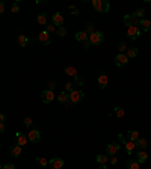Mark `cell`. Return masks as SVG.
<instances>
[{
    "instance_id": "6da1fadb",
    "label": "cell",
    "mask_w": 151,
    "mask_h": 169,
    "mask_svg": "<svg viewBox=\"0 0 151 169\" xmlns=\"http://www.w3.org/2000/svg\"><path fill=\"white\" fill-rule=\"evenodd\" d=\"M92 6L97 12H101V14H106L110 9V3L107 0H92Z\"/></svg>"
},
{
    "instance_id": "7a4b0ae2",
    "label": "cell",
    "mask_w": 151,
    "mask_h": 169,
    "mask_svg": "<svg viewBox=\"0 0 151 169\" xmlns=\"http://www.w3.org/2000/svg\"><path fill=\"white\" fill-rule=\"evenodd\" d=\"M88 41H89V44H91V45H100L103 41H104V35H103V32H98V30H95L94 33L89 35Z\"/></svg>"
},
{
    "instance_id": "3957f363",
    "label": "cell",
    "mask_w": 151,
    "mask_h": 169,
    "mask_svg": "<svg viewBox=\"0 0 151 169\" xmlns=\"http://www.w3.org/2000/svg\"><path fill=\"white\" fill-rule=\"evenodd\" d=\"M83 98H85V92H83L82 89H79V91L74 89L70 94V101L73 103V104H77V103H80Z\"/></svg>"
},
{
    "instance_id": "277c9868",
    "label": "cell",
    "mask_w": 151,
    "mask_h": 169,
    "mask_svg": "<svg viewBox=\"0 0 151 169\" xmlns=\"http://www.w3.org/2000/svg\"><path fill=\"white\" fill-rule=\"evenodd\" d=\"M128 60H130V59L127 57L126 53H119V55L115 57V64H116V67H118V68L126 67V65L128 64Z\"/></svg>"
},
{
    "instance_id": "5b68a950",
    "label": "cell",
    "mask_w": 151,
    "mask_h": 169,
    "mask_svg": "<svg viewBox=\"0 0 151 169\" xmlns=\"http://www.w3.org/2000/svg\"><path fill=\"white\" fill-rule=\"evenodd\" d=\"M27 139H29V142H32V144H38L39 140H41V133H39V130H30L29 133H27Z\"/></svg>"
},
{
    "instance_id": "8992f818",
    "label": "cell",
    "mask_w": 151,
    "mask_h": 169,
    "mask_svg": "<svg viewBox=\"0 0 151 169\" xmlns=\"http://www.w3.org/2000/svg\"><path fill=\"white\" fill-rule=\"evenodd\" d=\"M127 36L130 39H138L140 36V30L139 27H136V26H128L127 27Z\"/></svg>"
},
{
    "instance_id": "52a82bcc",
    "label": "cell",
    "mask_w": 151,
    "mask_h": 169,
    "mask_svg": "<svg viewBox=\"0 0 151 169\" xmlns=\"http://www.w3.org/2000/svg\"><path fill=\"white\" fill-rule=\"evenodd\" d=\"M48 166L51 169H62L64 168V158L53 157L51 160H48Z\"/></svg>"
},
{
    "instance_id": "ba28073f",
    "label": "cell",
    "mask_w": 151,
    "mask_h": 169,
    "mask_svg": "<svg viewBox=\"0 0 151 169\" xmlns=\"http://www.w3.org/2000/svg\"><path fill=\"white\" fill-rule=\"evenodd\" d=\"M41 100H42V103H46V104H50V103L55 100V94H53V91H50V89L42 91V94H41Z\"/></svg>"
},
{
    "instance_id": "9c48e42d",
    "label": "cell",
    "mask_w": 151,
    "mask_h": 169,
    "mask_svg": "<svg viewBox=\"0 0 151 169\" xmlns=\"http://www.w3.org/2000/svg\"><path fill=\"white\" fill-rule=\"evenodd\" d=\"M98 86H100V89H106L107 88V85H109V76L106 74V73H101L100 76H98Z\"/></svg>"
},
{
    "instance_id": "30bf717a",
    "label": "cell",
    "mask_w": 151,
    "mask_h": 169,
    "mask_svg": "<svg viewBox=\"0 0 151 169\" xmlns=\"http://www.w3.org/2000/svg\"><path fill=\"white\" fill-rule=\"evenodd\" d=\"M118 151H119V144L118 142H112L106 148V154H109V156H116Z\"/></svg>"
},
{
    "instance_id": "8fae6325",
    "label": "cell",
    "mask_w": 151,
    "mask_h": 169,
    "mask_svg": "<svg viewBox=\"0 0 151 169\" xmlns=\"http://www.w3.org/2000/svg\"><path fill=\"white\" fill-rule=\"evenodd\" d=\"M51 23H53L56 27H62V26H64V17H62V14H60V12H55V14L51 15Z\"/></svg>"
},
{
    "instance_id": "7c38bea8",
    "label": "cell",
    "mask_w": 151,
    "mask_h": 169,
    "mask_svg": "<svg viewBox=\"0 0 151 169\" xmlns=\"http://www.w3.org/2000/svg\"><path fill=\"white\" fill-rule=\"evenodd\" d=\"M38 41H39V42H42L44 45H50V44H51L50 33H47L46 30H44V32H41V33H39V36H38Z\"/></svg>"
},
{
    "instance_id": "4fadbf2b",
    "label": "cell",
    "mask_w": 151,
    "mask_h": 169,
    "mask_svg": "<svg viewBox=\"0 0 151 169\" xmlns=\"http://www.w3.org/2000/svg\"><path fill=\"white\" fill-rule=\"evenodd\" d=\"M135 144H136V148H139L140 151H145V149L148 148V140H147L145 137H139Z\"/></svg>"
},
{
    "instance_id": "5bb4252c",
    "label": "cell",
    "mask_w": 151,
    "mask_h": 169,
    "mask_svg": "<svg viewBox=\"0 0 151 169\" xmlns=\"http://www.w3.org/2000/svg\"><path fill=\"white\" fill-rule=\"evenodd\" d=\"M27 140H29V139H27V136L24 135V133H21V131H18V133H17V142H15L17 145L23 147V145L27 144Z\"/></svg>"
},
{
    "instance_id": "9a60e30c",
    "label": "cell",
    "mask_w": 151,
    "mask_h": 169,
    "mask_svg": "<svg viewBox=\"0 0 151 169\" xmlns=\"http://www.w3.org/2000/svg\"><path fill=\"white\" fill-rule=\"evenodd\" d=\"M58 100H59L60 104H68V103H70V94H67V92H64V91H62V92L59 94Z\"/></svg>"
},
{
    "instance_id": "2e32d148",
    "label": "cell",
    "mask_w": 151,
    "mask_h": 169,
    "mask_svg": "<svg viewBox=\"0 0 151 169\" xmlns=\"http://www.w3.org/2000/svg\"><path fill=\"white\" fill-rule=\"evenodd\" d=\"M139 26L144 32H148V30L151 29V21L150 20H147V18H142V20L139 21Z\"/></svg>"
},
{
    "instance_id": "e0dca14e",
    "label": "cell",
    "mask_w": 151,
    "mask_h": 169,
    "mask_svg": "<svg viewBox=\"0 0 151 169\" xmlns=\"http://www.w3.org/2000/svg\"><path fill=\"white\" fill-rule=\"evenodd\" d=\"M147 160H148V154H147L145 151H139V153L136 154V162H138L139 165L140 163H145Z\"/></svg>"
},
{
    "instance_id": "ac0fdd59",
    "label": "cell",
    "mask_w": 151,
    "mask_h": 169,
    "mask_svg": "<svg viewBox=\"0 0 151 169\" xmlns=\"http://www.w3.org/2000/svg\"><path fill=\"white\" fill-rule=\"evenodd\" d=\"M64 73H67L68 76H71V77H76V76H79L77 74V69H76V67H73V65H67V67L64 68Z\"/></svg>"
},
{
    "instance_id": "d6986e66",
    "label": "cell",
    "mask_w": 151,
    "mask_h": 169,
    "mask_svg": "<svg viewBox=\"0 0 151 169\" xmlns=\"http://www.w3.org/2000/svg\"><path fill=\"white\" fill-rule=\"evenodd\" d=\"M9 153H11V156H12V157H18V156L21 154V147L15 144V145H12V147H11V149H9Z\"/></svg>"
},
{
    "instance_id": "ffe728a7",
    "label": "cell",
    "mask_w": 151,
    "mask_h": 169,
    "mask_svg": "<svg viewBox=\"0 0 151 169\" xmlns=\"http://www.w3.org/2000/svg\"><path fill=\"white\" fill-rule=\"evenodd\" d=\"M47 20H48V18H47V14H44V12L36 15V21H38V24H41V26H47V24H48Z\"/></svg>"
},
{
    "instance_id": "44dd1931",
    "label": "cell",
    "mask_w": 151,
    "mask_h": 169,
    "mask_svg": "<svg viewBox=\"0 0 151 169\" xmlns=\"http://www.w3.org/2000/svg\"><path fill=\"white\" fill-rule=\"evenodd\" d=\"M17 44L20 45V47H27V44H29V38H27L26 35H20V36L17 38Z\"/></svg>"
},
{
    "instance_id": "7402d4cb",
    "label": "cell",
    "mask_w": 151,
    "mask_h": 169,
    "mask_svg": "<svg viewBox=\"0 0 151 169\" xmlns=\"http://www.w3.org/2000/svg\"><path fill=\"white\" fill-rule=\"evenodd\" d=\"M88 38H89V35L85 33L83 30H80V32H77V33H76V39H77L79 42H86V41H88Z\"/></svg>"
},
{
    "instance_id": "603a6c76",
    "label": "cell",
    "mask_w": 151,
    "mask_h": 169,
    "mask_svg": "<svg viewBox=\"0 0 151 169\" xmlns=\"http://www.w3.org/2000/svg\"><path fill=\"white\" fill-rule=\"evenodd\" d=\"M109 157H110L109 154H98L97 156V163L98 165H106L109 162Z\"/></svg>"
},
{
    "instance_id": "cb8c5ba5",
    "label": "cell",
    "mask_w": 151,
    "mask_h": 169,
    "mask_svg": "<svg viewBox=\"0 0 151 169\" xmlns=\"http://www.w3.org/2000/svg\"><path fill=\"white\" fill-rule=\"evenodd\" d=\"M124 147H126L127 154H131V153L135 151V148H136V144H135V142H131V140H127V142L124 144Z\"/></svg>"
},
{
    "instance_id": "d4e9b609",
    "label": "cell",
    "mask_w": 151,
    "mask_h": 169,
    "mask_svg": "<svg viewBox=\"0 0 151 169\" xmlns=\"http://www.w3.org/2000/svg\"><path fill=\"white\" fill-rule=\"evenodd\" d=\"M126 55H127L128 59H133V57H136V56H138V48H136V47H130V48H127Z\"/></svg>"
},
{
    "instance_id": "484cf974",
    "label": "cell",
    "mask_w": 151,
    "mask_h": 169,
    "mask_svg": "<svg viewBox=\"0 0 151 169\" xmlns=\"http://www.w3.org/2000/svg\"><path fill=\"white\" fill-rule=\"evenodd\" d=\"M127 137L131 140V142H136V140L139 139V131H136V130H130V131H128V135H127Z\"/></svg>"
},
{
    "instance_id": "4316f807",
    "label": "cell",
    "mask_w": 151,
    "mask_h": 169,
    "mask_svg": "<svg viewBox=\"0 0 151 169\" xmlns=\"http://www.w3.org/2000/svg\"><path fill=\"white\" fill-rule=\"evenodd\" d=\"M131 15H133L135 18H139V20H142V18H144V15H145V9H144V8H139V9H136V11L133 12Z\"/></svg>"
},
{
    "instance_id": "83f0119b",
    "label": "cell",
    "mask_w": 151,
    "mask_h": 169,
    "mask_svg": "<svg viewBox=\"0 0 151 169\" xmlns=\"http://www.w3.org/2000/svg\"><path fill=\"white\" fill-rule=\"evenodd\" d=\"M85 33H88V35H91V33H94L95 30H94V23L92 21H89V23H86L85 24V30H83Z\"/></svg>"
},
{
    "instance_id": "f1b7e54d",
    "label": "cell",
    "mask_w": 151,
    "mask_h": 169,
    "mask_svg": "<svg viewBox=\"0 0 151 169\" xmlns=\"http://www.w3.org/2000/svg\"><path fill=\"white\" fill-rule=\"evenodd\" d=\"M36 163L41 166V168H47L48 166V160L46 157H36Z\"/></svg>"
},
{
    "instance_id": "f546056e",
    "label": "cell",
    "mask_w": 151,
    "mask_h": 169,
    "mask_svg": "<svg viewBox=\"0 0 151 169\" xmlns=\"http://www.w3.org/2000/svg\"><path fill=\"white\" fill-rule=\"evenodd\" d=\"M126 169H139V163L136 160H128Z\"/></svg>"
},
{
    "instance_id": "4dcf8cb0",
    "label": "cell",
    "mask_w": 151,
    "mask_h": 169,
    "mask_svg": "<svg viewBox=\"0 0 151 169\" xmlns=\"http://www.w3.org/2000/svg\"><path fill=\"white\" fill-rule=\"evenodd\" d=\"M113 112H115L116 118H124V109L121 106H116L115 109H113Z\"/></svg>"
},
{
    "instance_id": "1f68e13d",
    "label": "cell",
    "mask_w": 151,
    "mask_h": 169,
    "mask_svg": "<svg viewBox=\"0 0 151 169\" xmlns=\"http://www.w3.org/2000/svg\"><path fill=\"white\" fill-rule=\"evenodd\" d=\"M56 30H58V27H56L53 23H51V24H47V26H46V32H47V33H53V32H56Z\"/></svg>"
},
{
    "instance_id": "d6a6232c",
    "label": "cell",
    "mask_w": 151,
    "mask_h": 169,
    "mask_svg": "<svg viewBox=\"0 0 151 169\" xmlns=\"http://www.w3.org/2000/svg\"><path fill=\"white\" fill-rule=\"evenodd\" d=\"M118 51H119V53H126V51H127V45L124 44L122 41L118 42Z\"/></svg>"
},
{
    "instance_id": "836d02e7",
    "label": "cell",
    "mask_w": 151,
    "mask_h": 169,
    "mask_svg": "<svg viewBox=\"0 0 151 169\" xmlns=\"http://www.w3.org/2000/svg\"><path fill=\"white\" fill-rule=\"evenodd\" d=\"M56 33L59 35V36H65L67 35V29L62 26V27H58V30H56Z\"/></svg>"
},
{
    "instance_id": "e575fe53",
    "label": "cell",
    "mask_w": 151,
    "mask_h": 169,
    "mask_svg": "<svg viewBox=\"0 0 151 169\" xmlns=\"http://www.w3.org/2000/svg\"><path fill=\"white\" fill-rule=\"evenodd\" d=\"M65 91H67V94H68V92H73V83H71V82H67V83H65Z\"/></svg>"
},
{
    "instance_id": "d590c367",
    "label": "cell",
    "mask_w": 151,
    "mask_h": 169,
    "mask_svg": "<svg viewBox=\"0 0 151 169\" xmlns=\"http://www.w3.org/2000/svg\"><path fill=\"white\" fill-rule=\"evenodd\" d=\"M68 9H70V12L73 14V15H79V9H77V8H76L74 5H71V6L68 8Z\"/></svg>"
},
{
    "instance_id": "8d00e7d4",
    "label": "cell",
    "mask_w": 151,
    "mask_h": 169,
    "mask_svg": "<svg viewBox=\"0 0 151 169\" xmlns=\"http://www.w3.org/2000/svg\"><path fill=\"white\" fill-rule=\"evenodd\" d=\"M11 11L14 12V14L20 12V5H18V3H14V5H12V8H11Z\"/></svg>"
},
{
    "instance_id": "74e56055",
    "label": "cell",
    "mask_w": 151,
    "mask_h": 169,
    "mask_svg": "<svg viewBox=\"0 0 151 169\" xmlns=\"http://www.w3.org/2000/svg\"><path fill=\"white\" fill-rule=\"evenodd\" d=\"M118 139H119V142H121L122 145H124V144L127 142V137H126V136H124V135H121V133L118 135Z\"/></svg>"
},
{
    "instance_id": "f35d334b",
    "label": "cell",
    "mask_w": 151,
    "mask_h": 169,
    "mask_svg": "<svg viewBox=\"0 0 151 169\" xmlns=\"http://www.w3.org/2000/svg\"><path fill=\"white\" fill-rule=\"evenodd\" d=\"M23 124L26 125V127H30V125H32V118H24Z\"/></svg>"
},
{
    "instance_id": "ab89813d",
    "label": "cell",
    "mask_w": 151,
    "mask_h": 169,
    "mask_svg": "<svg viewBox=\"0 0 151 169\" xmlns=\"http://www.w3.org/2000/svg\"><path fill=\"white\" fill-rule=\"evenodd\" d=\"M74 80H76V83H77V85H80V86H83V85H85L83 79H80L79 76H76V77H74Z\"/></svg>"
},
{
    "instance_id": "60d3db41",
    "label": "cell",
    "mask_w": 151,
    "mask_h": 169,
    "mask_svg": "<svg viewBox=\"0 0 151 169\" xmlns=\"http://www.w3.org/2000/svg\"><path fill=\"white\" fill-rule=\"evenodd\" d=\"M109 162H110L112 165H116V163H118V158H116L115 156H110V157H109Z\"/></svg>"
},
{
    "instance_id": "b9f144b4",
    "label": "cell",
    "mask_w": 151,
    "mask_h": 169,
    "mask_svg": "<svg viewBox=\"0 0 151 169\" xmlns=\"http://www.w3.org/2000/svg\"><path fill=\"white\" fill-rule=\"evenodd\" d=\"M3 169H15V165H12V163H6V165L3 166Z\"/></svg>"
},
{
    "instance_id": "7bdbcfd3",
    "label": "cell",
    "mask_w": 151,
    "mask_h": 169,
    "mask_svg": "<svg viewBox=\"0 0 151 169\" xmlns=\"http://www.w3.org/2000/svg\"><path fill=\"white\" fill-rule=\"evenodd\" d=\"M55 88H56V83H55V82H48V89L53 91Z\"/></svg>"
},
{
    "instance_id": "ee69618b",
    "label": "cell",
    "mask_w": 151,
    "mask_h": 169,
    "mask_svg": "<svg viewBox=\"0 0 151 169\" xmlns=\"http://www.w3.org/2000/svg\"><path fill=\"white\" fill-rule=\"evenodd\" d=\"M3 12H5V3H3V2H0V15H2Z\"/></svg>"
},
{
    "instance_id": "f6af8a7d",
    "label": "cell",
    "mask_w": 151,
    "mask_h": 169,
    "mask_svg": "<svg viewBox=\"0 0 151 169\" xmlns=\"http://www.w3.org/2000/svg\"><path fill=\"white\" fill-rule=\"evenodd\" d=\"M5 133V122H0V135Z\"/></svg>"
},
{
    "instance_id": "bcb514c9",
    "label": "cell",
    "mask_w": 151,
    "mask_h": 169,
    "mask_svg": "<svg viewBox=\"0 0 151 169\" xmlns=\"http://www.w3.org/2000/svg\"><path fill=\"white\" fill-rule=\"evenodd\" d=\"M5 119H6V115L0 112V122H5Z\"/></svg>"
},
{
    "instance_id": "7dc6e473",
    "label": "cell",
    "mask_w": 151,
    "mask_h": 169,
    "mask_svg": "<svg viewBox=\"0 0 151 169\" xmlns=\"http://www.w3.org/2000/svg\"><path fill=\"white\" fill-rule=\"evenodd\" d=\"M83 47H85L86 50H89V48H91V44H89V41H86V42H83Z\"/></svg>"
},
{
    "instance_id": "c3c4849f",
    "label": "cell",
    "mask_w": 151,
    "mask_h": 169,
    "mask_svg": "<svg viewBox=\"0 0 151 169\" xmlns=\"http://www.w3.org/2000/svg\"><path fill=\"white\" fill-rule=\"evenodd\" d=\"M98 169H107V166L106 165H98Z\"/></svg>"
},
{
    "instance_id": "681fc988",
    "label": "cell",
    "mask_w": 151,
    "mask_h": 169,
    "mask_svg": "<svg viewBox=\"0 0 151 169\" xmlns=\"http://www.w3.org/2000/svg\"><path fill=\"white\" fill-rule=\"evenodd\" d=\"M0 169H3V166H2V165H0Z\"/></svg>"
}]
</instances>
